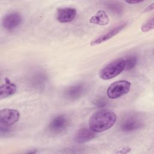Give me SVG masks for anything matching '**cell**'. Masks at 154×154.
Masks as SVG:
<instances>
[{"label":"cell","instance_id":"obj_17","mask_svg":"<svg viewBox=\"0 0 154 154\" xmlns=\"http://www.w3.org/2000/svg\"><path fill=\"white\" fill-rule=\"evenodd\" d=\"M93 104L97 107H104L107 105V101L103 98H97L93 101Z\"/></svg>","mask_w":154,"mask_h":154},{"label":"cell","instance_id":"obj_22","mask_svg":"<svg viewBox=\"0 0 154 154\" xmlns=\"http://www.w3.org/2000/svg\"><path fill=\"white\" fill-rule=\"evenodd\" d=\"M127 3L130 4H140L143 2V1H126Z\"/></svg>","mask_w":154,"mask_h":154},{"label":"cell","instance_id":"obj_2","mask_svg":"<svg viewBox=\"0 0 154 154\" xmlns=\"http://www.w3.org/2000/svg\"><path fill=\"white\" fill-rule=\"evenodd\" d=\"M125 70V60L117 59L106 64L99 72V77L104 80L112 79Z\"/></svg>","mask_w":154,"mask_h":154},{"label":"cell","instance_id":"obj_16","mask_svg":"<svg viewBox=\"0 0 154 154\" xmlns=\"http://www.w3.org/2000/svg\"><path fill=\"white\" fill-rule=\"evenodd\" d=\"M153 17L149 19L141 27V30L144 32H148L153 29Z\"/></svg>","mask_w":154,"mask_h":154},{"label":"cell","instance_id":"obj_19","mask_svg":"<svg viewBox=\"0 0 154 154\" xmlns=\"http://www.w3.org/2000/svg\"><path fill=\"white\" fill-rule=\"evenodd\" d=\"M1 127H0V131H1V135H4V134H7V133L9 132L10 131V126H5V125H1Z\"/></svg>","mask_w":154,"mask_h":154},{"label":"cell","instance_id":"obj_11","mask_svg":"<svg viewBox=\"0 0 154 154\" xmlns=\"http://www.w3.org/2000/svg\"><path fill=\"white\" fill-rule=\"evenodd\" d=\"M95 137V132L90 128H82L78 131L75 137V141L79 144L90 141Z\"/></svg>","mask_w":154,"mask_h":154},{"label":"cell","instance_id":"obj_15","mask_svg":"<svg viewBox=\"0 0 154 154\" xmlns=\"http://www.w3.org/2000/svg\"><path fill=\"white\" fill-rule=\"evenodd\" d=\"M108 8L112 11L113 13L116 14H120L121 13L123 7L122 6V4L118 3V2H109L108 4Z\"/></svg>","mask_w":154,"mask_h":154},{"label":"cell","instance_id":"obj_12","mask_svg":"<svg viewBox=\"0 0 154 154\" xmlns=\"http://www.w3.org/2000/svg\"><path fill=\"white\" fill-rule=\"evenodd\" d=\"M17 91V86L7 78L5 79V83L0 87V99L13 95Z\"/></svg>","mask_w":154,"mask_h":154},{"label":"cell","instance_id":"obj_6","mask_svg":"<svg viewBox=\"0 0 154 154\" xmlns=\"http://www.w3.org/2000/svg\"><path fill=\"white\" fill-rule=\"evenodd\" d=\"M20 117L19 112L14 109L5 108L0 111V124L10 126L16 123Z\"/></svg>","mask_w":154,"mask_h":154},{"label":"cell","instance_id":"obj_4","mask_svg":"<svg viewBox=\"0 0 154 154\" xmlns=\"http://www.w3.org/2000/svg\"><path fill=\"white\" fill-rule=\"evenodd\" d=\"M144 125L143 120L137 115H129L123 119L120 129L125 132H131L141 129Z\"/></svg>","mask_w":154,"mask_h":154},{"label":"cell","instance_id":"obj_18","mask_svg":"<svg viewBox=\"0 0 154 154\" xmlns=\"http://www.w3.org/2000/svg\"><path fill=\"white\" fill-rule=\"evenodd\" d=\"M35 81H33L32 82L34 83L35 85H40L41 84H43L45 81V76L43 75H37L35 76Z\"/></svg>","mask_w":154,"mask_h":154},{"label":"cell","instance_id":"obj_7","mask_svg":"<svg viewBox=\"0 0 154 154\" xmlns=\"http://www.w3.org/2000/svg\"><path fill=\"white\" fill-rule=\"evenodd\" d=\"M22 21L20 13L16 11H12L5 14L2 21V26L7 30H13L19 26Z\"/></svg>","mask_w":154,"mask_h":154},{"label":"cell","instance_id":"obj_5","mask_svg":"<svg viewBox=\"0 0 154 154\" xmlns=\"http://www.w3.org/2000/svg\"><path fill=\"white\" fill-rule=\"evenodd\" d=\"M69 124L70 120L67 116L58 115L51 120L48 125V129L53 134H60L66 130Z\"/></svg>","mask_w":154,"mask_h":154},{"label":"cell","instance_id":"obj_21","mask_svg":"<svg viewBox=\"0 0 154 154\" xmlns=\"http://www.w3.org/2000/svg\"><path fill=\"white\" fill-rule=\"evenodd\" d=\"M153 8H154V3H152L150 5H149V6H147L143 11V13H146V12H149V11H150L152 10H153Z\"/></svg>","mask_w":154,"mask_h":154},{"label":"cell","instance_id":"obj_13","mask_svg":"<svg viewBox=\"0 0 154 154\" xmlns=\"http://www.w3.org/2000/svg\"><path fill=\"white\" fill-rule=\"evenodd\" d=\"M90 23L96 24L98 25L105 26L108 24L109 18L106 13L102 10H100L97 13L90 17L89 19Z\"/></svg>","mask_w":154,"mask_h":154},{"label":"cell","instance_id":"obj_10","mask_svg":"<svg viewBox=\"0 0 154 154\" xmlns=\"http://www.w3.org/2000/svg\"><path fill=\"white\" fill-rule=\"evenodd\" d=\"M126 23H122V24L112 28L111 30L109 31L105 34L100 35V37H97V38H96L95 40L92 41L90 43V45L95 46L97 45H99L106 40H108L109 39L111 38L112 37H113L114 36L117 35L122 30H123L125 28V27L126 26Z\"/></svg>","mask_w":154,"mask_h":154},{"label":"cell","instance_id":"obj_8","mask_svg":"<svg viewBox=\"0 0 154 154\" xmlns=\"http://www.w3.org/2000/svg\"><path fill=\"white\" fill-rule=\"evenodd\" d=\"M76 10L72 7L60 8L57 11V19L61 23H69L72 22L76 17Z\"/></svg>","mask_w":154,"mask_h":154},{"label":"cell","instance_id":"obj_14","mask_svg":"<svg viewBox=\"0 0 154 154\" xmlns=\"http://www.w3.org/2000/svg\"><path fill=\"white\" fill-rule=\"evenodd\" d=\"M137 63V58L135 56H129L125 60V69L130 70L133 69Z\"/></svg>","mask_w":154,"mask_h":154},{"label":"cell","instance_id":"obj_9","mask_svg":"<svg viewBox=\"0 0 154 154\" xmlns=\"http://www.w3.org/2000/svg\"><path fill=\"white\" fill-rule=\"evenodd\" d=\"M85 91V87L81 84H75L68 87L65 92V97L70 100H74L80 98Z\"/></svg>","mask_w":154,"mask_h":154},{"label":"cell","instance_id":"obj_1","mask_svg":"<svg viewBox=\"0 0 154 154\" xmlns=\"http://www.w3.org/2000/svg\"><path fill=\"white\" fill-rule=\"evenodd\" d=\"M117 120L116 114L109 109H102L93 113L89 119L90 128L95 132H101L111 128Z\"/></svg>","mask_w":154,"mask_h":154},{"label":"cell","instance_id":"obj_20","mask_svg":"<svg viewBox=\"0 0 154 154\" xmlns=\"http://www.w3.org/2000/svg\"><path fill=\"white\" fill-rule=\"evenodd\" d=\"M131 151V148L129 147H125L123 148L122 149H120V150L116 152V153H128Z\"/></svg>","mask_w":154,"mask_h":154},{"label":"cell","instance_id":"obj_3","mask_svg":"<svg viewBox=\"0 0 154 154\" xmlns=\"http://www.w3.org/2000/svg\"><path fill=\"white\" fill-rule=\"evenodd\" d=\"M131 84L125 80H120L112 83L108 88L106 94L109 99H114L129 93Z\"/></svg>","mask_w":154,"mask_h":154}]
</instances>
